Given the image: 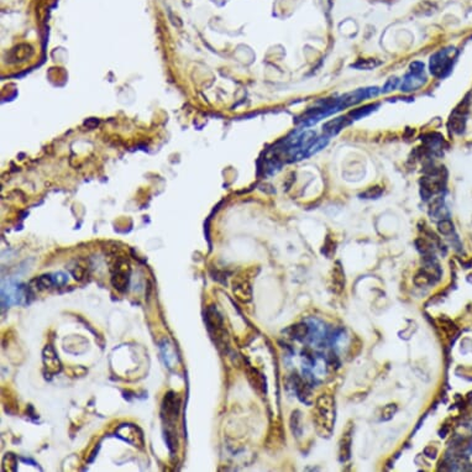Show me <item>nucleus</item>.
<instances>
[{
	"mask_svg": "<svg viewBox=\"0 0 472 472\" xmlns=\"http://www.w3.org/2000/svg\"><path fill=\"white\" fill-rule=\"evenodd\" d=\"M313 421L320 437H330L335 423V400L333 396L323 393L317 398Z\"/></svg>",
	"mask_w": 472,
	"mask_h": 472,
	"instance_id": "obj_1",
	"label": "nucleus"
},
{
	"mask_svg": "<svg viewBox=\"0 0 472 472\" xmlns=\"http://www.w3.org/2000/svg\"><path fill=\"white\" fill-rule=\"evenodd\" d=\"M455 49H445L431 56L430 72L438 78H444L451 72L454 66Z\"/></svg>",
	"mask_w": 472,
	"mask_h": 472,
	"instance_id": "obj_2",
	"label": "nucleus"
},
{
	"mask_svg": "<svg viewBox=\"0 0 472 472\" xmlns=\"http://www.w3.org/2000/svg\"><path fill=\"white\" fill-rule=\"evenodd\" d=\"M129 276H130V268H129L128 263H117L113 269V276H111V283H113L114 288L119 292H125L128 289L129 280H130Z\"/></svg>",
	"mask_w": 472,
	"mask_h": 472,
	"instance_id": "obj_3",
	"label": "nucleus"
},
{
	"mask_svg": "<svg viewBox=\"0 0 472 472\" xmlns=\"http://www.w3.org/2000/svg\"><path fill=\"white\" fill-rule=\"evenodd\" d=\"M345 285H346V280H345V272L342 269L340 262H336L335 266L333 267L330 276V288L333 293L340 294L345 289Z\"/></svg>",
	"mask_w": 472,
	"mask_h": 472,
	"instance_id": "obj_4",
	"label": "nucleus"
},
{
	"mask_svg": "<svg viewBox=\"0 0 472 472\" xmlns=\"http://www.w3.org/2000/svg\"><path fill=\"white\" fill-rule=\"evenodd\" d=\"M425 82H426V78H425V75H424V73L423 74H417V73L411 72L409 74L406 75L403 83H402V87H401L402 92L408 93V92L417 91V89H419L420 87H423L424 84H425Z\"/></svg>",
	"mask_w": 472,
	"mask_h": 472,
	"instance_id": "obj_5",
	"label": "nucleus"
},
{
	"mask_svg": "<svg viewBox=\"0 0 472 472\" xmlns=\"http://www.w3.org/2000/svg\"><path fill=\"white\" fill-rule=\"evenodd\" d=\"M232 291H234L235 297L238 298L239 300H241L243 303H247L251 300L252 292H251V286H250L249 281H246V280L234 281V287H232Z\"/></svg>",
	"mask_w": 472,
	"mask_h": 472,
	"instance_id": "obj_6",
	"label": "nucleus"
},
{
	"mask_svg": "<svg viewBox=\"0 0 472 472\" xmlns=\"http://www.w3.org/2000/svg\"><path fill=\"white\" fill-rule=\"evenodd\" d=\"M117 430H122V431L128 432V435H126V434H123V435H119V437H122L123 439H124V440H126V442H128V443L133 444L134 446H137V445H139V444H142V434H141V431L139 430V428H137V426L133 425V424H123V425L120 426V428L117 429Z\"/></svg>",
	"mask_w": 472,
	"mask_h": 472,
	"instance_id": "obj_7",
	"label": "nucleus"
},
{
	"mask_svg": "<svg viewBox=\"0 0 472 472\" xmlns=\"http://www.w3.org/2000/svg\"><path fill=\"white\" fill-rule=\"evenodd\" d=\"M351 440H352V429L351 426L342 434L339 446V457L342 462L347 461L351 455Z\"/></svg>",
	"mask_w": 472,
	"mask_h": 472,
	"instance_id": "obj_8",
	"label": "nucleus"
},
{
	"mask_svg": "<svg viewBox=\"0 0 472 472\" xmlns=\"http://www.w3.org/2000/svg\"><path fill=\"white\" fill-rule=\"evenodd\" d=\"M351 122L349 120V116H341L338 117V119L330 120L323 126V131H324L325 135H328L329 137L333 136V135L338 134L341 129H344L345 126L349 125Z\"/></svg>",
	"mask_w": 472,
	"mask_h": 472,
	"instance_id": "obj_9",
	"label": "nucleus"
},
{
	"mask_svg": "<svg viewBox=\"0 0 472 472\" xmlns=\"http://www.w3.org/2000/svg\"><path fill=\"white\" fill-rule=\"evenodd\" d=\"M44 361H45V365H46L47 369L51 371V372L56 373V372H60V371H61L60 360H58L57 355H56V352H55V350H53L51 346H47L46 349H45V351H44Z\"/></svg>",
	"mask_w": 472,
	"mask_h": 472,
	"instance_id": "obj_10",
	"label": "nucleus"
},
{
	"mask_svg": "<svg viewBox=\"0 0 472 472\" xmlns=\"http://www.w3.org/2000/svg\"><path fill=\"white\" fill-rule=\"evenodd\" d=\"M328 142H329L328 135H325V136L319 137V139L314 140V141L308 146L307 150L304 151V157H309V156H311V154L317 153L318 151L322 150V148H324L325 146L328 145Z\"/></svg>",
	"mask_w": 472,
	"mask_h": 472,
	"instance_id": "obj_11",
	"label": "nucleus"
},
{
	"mask_svg": "<svg viewBox=\"0 0 472 472\" xmlns=\"http://www.w3.org/2000/svg\"><path fill=\"white\" fill-rule=\"evenodd\" d=\"M296 390L300 400L309 403V398H310V388H309L308 384L305 383L303 380H300V378H297V381H296Z\"/></svg>",
	"mask_w": 472,
	"mask_h": 472,
	"instance_id": "obj_12",
	"label": "nucleus"
},
{
	"mask_svg": "<svg viewBox=\"0 0 472 472\" xmlns=\"http://www.w3.org/2000/svg\"><path fill=\"white\" fill-rule=\"evenodd\" d=\"M291 428H292V432H293L296 437H300L302 435V417H300V412L296 411L292 413L291 417Z\"/></svg>",
	"mask_w": 472,
	"mask_h": 472,
	"instance_id": "obj_13",
	"label": "nucleus"
},
{
	"mask_svg": "<svg viewBox=\"0 0 472 472\" xmlns=\"http://www.w3.org/2000/svg\"><path fill=\"white\" fill-rule=\"evenodd\" d=\"M377 106H378V104H371V105H366V106H364V108H359V109H356V110L351 111V113L349 114V116L352 117V120L360 119V117L369 115L371 111L375 110V108H377Z\"/></svg>",
	"mask_w": 472,
	"mask_h": 472,
	"instance_id": "obj_14",
	"label": "nucleus"
},
{
	"mask_svg": "<svg viewBox=\"0 0 472 472\" xmlns=\"http://www.w3.org/2000/svg\"><path fill=\"white\" fill-rule=\"evenodd\" d=\"M444 209V198L443 196H438L430 203V208H429V214L431 216L440 215V213Z\"/></svg>",
	"mask_w": 472,
	"mask_h": 472,
	"instance_id": "obj_15",
	"label": "nucleus"
},
{
	"mask_svg": "<svg viewBox=\"0 0 472 472\" xmlns=\"http://www.w3.org/2000/svg\"><path fill=\"white\" fill-rule=\"evenodd\" d=\"M292 333H293L294 338L298 339V340H302V339L307 338V336H308L309 328H308L307 324H303V323H300V324L294 325V327L292 328Z\"/></svg>",
	"mask_w": 472,
	"mask_h": 472,
	"instance_id": "obj_16",
	"label": "nucleus"
},
{
	"mask_svg": "<svg viewBox=\"0 0 472 472\" xmlns=\"http://www.w3.org/2000/svg\"><path fill=\"white\" fill-rule=\"evenodd\" d=\"M397 413V406L395 403H389L387 406L383 407L381 413V419L384 421H388L395 417V414Z\"/></svg>",
	"mask_w": 472,
	"mask_h": 472,
	"instance_id": "obj_17",
	"label": "nucleus"
},
{
	"mask_svg": "<svg viewBox=\"0 0 472 472\" xmlns=\"http://www.w3.org/2000/svg\"><path fill=\"white\" fill-rule=\"evenodd\" d=\"M438 230L443 235H451L454 232V224L451 223L450 219H443L438 224Z\"/></svg>",
	"mask_w": 472,
	"mask_h": 472,
	"instance_id": "obj_18",
	"label": "nucleus"
},
{
	"mask_svg": "<svg viewBox=\"0 0 472 472\" xmlns=\"http://www.w3.org/2000/svg\"><path fill=\"white\" fill-rule=\"evenodd\" d=\"M36 283L40 289L51 288L52 286H55V278H53V274H44V276L38 277Z\"/></svg>",
	"mask_w": 472,
	"mask_h": 472,
	"instance_id": "obj_19",
	"label": "nucleus"
},
{
	"mask_svg": "<svg viewBox=\"0 0 472 472\" xmlns=\"http://www.w3.org/2000/svg\"><path fill=\"white\" fill-rule=\"evenodd\" d=\"M378 64H380V62H375V60H360L358 63L352 64V67L359 69H371Z\"/></svg>",
	"mask_w": 472,
	"mask_h": 472,
	"instance_id": "obj_20",
	"label": "nucleus"
},
{
	"mask_svg": "<svg viewBox=\"0 0 472 472\" xmlns=\"http://www.w3.org/2000/svg\"><path fill=\"white\" fill-rule=\"evenodd\" d=\"M382 192H383V190H382V188H381V187H378V185H376V187H371V188H369V189H367L366 192L362 193L361 196H365V198H366V199L378 198V196H380V195L382 194Z\"/></svg>",
	"mask_w": 472,
	"mask_h": 472,
	"instance_id": "obj_21",
	"label": "nucleus"
},
{
	"mask_svg": "<svg viewBox=\"0 0 472 472\" xmlns=\"http://www.w3.org/2000/svg\"><path fill=\"white\" fill-rule=\"evenodd\" d=\"M397 86H398V80L397 78H390V80L388 81V82L386 83V86L383 87V93H389L390 91H393V89H396L397 88Z\"/></svg>",
	"mask_w": 472,
	"mask_h": 472,
	"instance_id": "obj_22",
	"label": "nucleus"
},
{
	"mask_svg": "<svg viewBox=\"0 0 472 472\" xmlns=\"http://www.w3.org/2000/svg\"><path fill=\"white\" fill-rule=\"evenodd\" d=\"M411 72L417 73V74H423L424 63H421V62H413V63L411 64Z\"/></svg>",
	"mask_w": 472,
	"mask_h": 472,
	"instance_id": "obj_23",
	"label": "nucleus"
},
{
	"mask_svg": "<svg viewBox=\"0 0 472 472\" xmlns=\"http://www.w3.org/2000/svg\"><path fill=\"white\" fill-rule=\"evenodd\" d=\"M424 454L425 456H428L429 459H435L438 455V449L435 446H426L425 450H424Z\"/></svg>",
	"mask_w": 472,
	"mask_h": 472,
	"instance_id": "obj_24",
	"label": "nucleus"
}]
</instances>
